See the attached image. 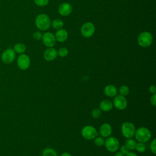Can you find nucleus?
<instances>
[{
  "mask_svg": "<svg viewBox=\"0 0 156 156\" xmlns=\"http://www.w3.org/2000/svg\"><path fill=\"white\" fill-rule=\"evenodd\" d=\"M35 23L37 28L41 31H46L51 27V20L46 13H40L35 18Z\"/></svg>",
  "mask_w": 156,
  "mask_h": 156,
  "instance_id": "nucleus-1",
  "label": "nucleus"
},
{
  "mask_svg": "<svg viewBox=\"0 0 156 156\" xmlns=\"http://www.w3.org/2000/svg\"><path fill=\"white\" fill-rule=\"evenodd\" d=\"M134 136L138 142L145 143L151 138V132L147 127H140L136 129Z\"/></svg>",
  "mask_w": 156,
  "mask_h": 156,
  "instance_id": "nucleus-2",
  "label": "nucleus"
},
{
  "mask_svg": "<svg viewBox=\"0 0 156 156\" xmlns=\"http://www.w3.org/2000/svg\"><path fill=\"white\" fill-rule=\"evenodd\" d=\"M153 41V37L152 34L147 31L141 32L137 38V43L138 45L142 48H147L150 46Z\"/></svg>",
  "mask_w": 156,
  "mask_h": 156,
  "instance_id": "nucleus-3",
  "label": "nucleus"
},
{
  "mask_svg": "<svg viewBox=\"0 0 156 156\" xmlns=\"http://www.w3.org/2000/svg\"><path fill=\"white\" fill-rule=\"evenodd\" d=\"M121 131L124 137L126 138H131L135 135L136 127L132 122L126 121L122 124L121 126Z\"/></svg>",
  "mask_w": 156,
  "mask_h": 156,
  "instance_id": "nucleus-4",
  "label": "nucleus"
},
{
  "mask_svg": "<svg viewBox=\"0 0 156 156\" xmlns=\"http://www.w3.org/2000/svg\"><path fill=\"white\" fill-rule=\"evenodd\" d=\"M106 149L110 152H116L119 148V140L115 136H108L106 138L104 142Z\"/></svg>",
  "mask_w": 156,
  "mask_h": 156,
  "instance_id": "nucleus-5",
  "label": "nucleus"
},
{
  "mask_svg": "<svg viewBox=\"0 0 156 156\" xmlns=\"http://www.w3.org/2000/svg\"><path fill=\"white\" fill-rule=\"evenodd\" d=\"M81 135L85 140H91L98 135V131L94 127L87 125L82 129Z\"/></svg>",
  "mask_w": 156,
  "mask_h": 156,
  "instance_id": "nucleus-6",
  "label": "nucleus"
},
{
  "mask_svg": "<svg viewBox=\"0 0 156 156\" xmlns=\"http://www.w3.org/2000/svg\"><path fill=\"white\" fill-rule=\"evenodd\" d=\"M95 29V26L93 23L86 22L80 27V34L85 38H90L94 34Z\"/></svg>",
  "mask_w": 156,
  "mask_h": 156,
  "instance_id": "nucleus-7",
  "label": "nucleus"
},
{
  "mask_svg": "<svg viewBox=\"0 0 156 156\" xmlns=\"http://www.w3.org/2000/svg\"><path fill=\"white\" fill-rule=\"evenodd\" d=\"M16 64L18 67L21 70L27 69L30 65V58L27 54H21L17 57Z\"/></svg>",
  "mask_w": 156,
  "mask_h": 156,
  "instance_id": "nucleus-8",
  "label": "nucleus"
},
{
  "mask_svg": "<svg viewBox=\"0 0 156 156\" xmlns=\"http://www.w3.org/2000/svg\"><path fill=\"white\" fill-rule=\"evenodd\" d=\"M16 57V53L12 48H7L5 49L1 57V61L5 64H10L12 63Z\"/></svg>",
  "mask_w": 156,
  "mask_h": 156,
  "instance_id": "nucleus-9",
  "label": "nucleus"
},
{
  "mask_svg": "<svg viewBox=\"0 0 156 156\" xmlns=\"http://www.w3.org/2000/svg\"><path fill=\"white\" fill-rule=\"evenodd\" d=\"M113 106L119 110H123L127 107V101L126 97L121 95H116L114 97L113 100Z\"/></svg>",
  "mask_w": 156,
  "mask_h": 156,
  "instance_id": "nucleus-10",
  "label": "nucleus"
},
{
  "mask_svg": "<svg viewBox=\"0 0 156 156\" xmlns=\"http://www.w3.org/2000/svg\"><path fill=\"white\" fill-rule=\"evenodd\" d=\"M41 40L43 44L47 48L53 47L56 43L54 34L50 32H47L43 34Z\"/></svg>",
  "mask_w": 156,
  "mask_h": 156,
  "instance_id": "nucleus-11",
  "label": "nucleus"
},
{
  "mask_svg": "<svg viewBox=\"0 0 156 156\" xmlns=\"http://www.w3.org/2000/svg\"><path fill=\"white\" fill-rule=\"evenodd\" d=\"M73 12V7L68 2H63L58 7V12L62 16H67Z\"/></svg>",
  "mask_w": 156,
  "mask_h": 156,
  "instance_id": "nucleus-12",
  "label": "nucleus"
},
{
  "mask_svg": "<svg viewBox=\"0 0 156 156\" xmlns=\"http://www.w3.org/2000/svg\"><path fill=\"white\" fill-rule=\"evenodd\" d=\"M57 56V51L53 47L48 48L43 52V57L44 60L48 62L54 60Z\"/></svg>",
  "mask_w": 156,
  "mask_h": 156,
  "instance_id": "nucleus-13",
  "label": "nucleus"
},
{
  "mask_svg": "<svg viewBox=\"0 0 156 156\" xmlns=\"http://www.w3.org/2000/svg\"><path fill=\"white\" fill-rule=\"evenodd\" d=\"M99 133L103 138H107L112 133V127L108 123L102 124L99 128Z\"/></svg>",
  "mask_w": 156,
  "mask_h": 156,
  "instance_id": "nucleus-14",
  "label": "nucleus"
},
{
  "mask_svg": "<svg viewBox=\"0 0 156 156\" xmlns=\"http://www.w3.org/2000/svg\"><path fill=\"white\" fill-rule=\"evenodd\" d=\"M54 35H55L56 41H58L59 43L65 42L68 39V32L63 28L57 30Z\"/></svg>",
  "mask_w": 156,
  "mask_h": 156,
  "instance_id": "nucleus-15",
  "label": "nucleus"
},
{
  "mask_svg": "<svg viewBox=\"0 0 156 156\" xmlns=\"http://www.w3.org/2000/svg\"><path fill=\"white\" fill-rule=\"evenodd\" d=\"M104 93L109 98H114L118 94V89L115 85L109 84L104 87Z\"/></svg>",
  "mask_w": 156,
  "mask_h": 156,
  "instance_id": "nucleus-16",
  "label": "nucleus"
},
{
  "mask_svg": "<svg viewBox=\"0 0 156 156\" xmlns=\"http://www.w3.org/2000/svg\"><path fill=\"white\" fill-rule=\"evenodd\" d=\"M113 107V102L109 99H104L101 101L99 104V109L102 112H107L112 110Z\"/></svg>",
  "mask_w": 156,
  "mask_h": 156,
  "instance_id": "nucleus-17",
  "label": "nucleus"
},
{
  "mask_svg": "<svg viewBox=\"0 0 156 156\" xmlns=\"http://www.w3.org/2000/svg\"><path fill=\"white\" fill-rule=\"evenodd\" d=\"M13 49L14 50L15 53L21 54L25 52L26 50V46L24 44L22 43H18L14 45Z\"/></svg>",
  "mask_w": 156,
  "mask_h": 156,
  "instance_id": "nucleus-18",
  "label": "nucleus"
},
{
  "mask_svg": "<svg viewBox=\"0 0 156 156\" xmlns=\"http://www.w3.org/2000/svg\"><path fill=\"white\" fill-rule=\"evenodd\" d=\"M63 25H64L63 21L62 20L58 18L54 19L51 21V26H52L54 29H56V30L62 29L63 27Z\"/></svg>",
  "mask_w": 156,
  "mask_h": 156,
  "instance_id": "nucleus-19",
  "label": "nucleus"
},
{
  "mask_svg": "<svg viewBox=\"0 0 156 156\" xmlns=\"http://www.w3.org/2000/svg\"><path fill=\"white\" fill-rule=\"evenodd\" d=\"M42 156H58L55 150L52 147H46L42 152Z\"/></svg>",
  "mask_w": 156,
  "mask_h": 156,
  "instance_id": "nucleus-20",
  "label": "nucleus"
},
{
  "mask_svg": "<svg viewBox=\"0 0 156 156\" xmlns=\"http://www.w3.org/2000/svg\"><path fill=\"white\" fill-rule=\"evenodd\" d=\"M136 143V141L134 139H132V138H127L125 141V145L130 151H132L135 149Z\"/></svg>",
  "mask_w": 156,
  "mask_h": 156,
  "instance_id": "nucleus-21",
  "label": "nucleus"
},
{
  "mask_svg": "<svg viewBox=\"0 0 156 156\" xmlns=\"http://www.w3.org/2000/svg\"><path fill=\"white\" fill-rule=\"evenodd\" d=\"M118 91H119V93L120 95L126 97V96H127L129 94V93L130 92V90H129V87H127L126 85H123L119 87Z\"/></svg>",
  "mask_w": 156,
  "mask_h": 156,
  "instance_id": "nucleus-22",
  "label": "nucleus"
},
{
  "mask_svg": "<svg viewBox=\"0 0 156 156\" xmlns=\"http://www.w3.org/2000/svg\"><path fill=\"white\" fill-rule=\"evenodd\" d=\"M135 149L138 152H140V153L144 152L146 151V144H145L144 143L138 142V143H136Z\"/></svg>",
  "mask_w": 156,
  "mask_h": 156,
  "instance_id": "nucleus-23",
  "label": "nucleus"
},
{
  "mask_svg": "<svg viewBox=\"0 0 156 156\" xmlns=\"http://www.w3.org/2000/svg\"><path fill=\"white\" fill-rule=\"evenodd\" d=\"M93 141H94V144L98 147L102 146L103 145H104V142H105V140L103 137L101 136H96L94 139H93Z\"/></svg>",
  "mask_w": 156,
  "mask_h": 156,
  "instance_id": "nucleus-24",
  "label": "nucleus"
},
{
  "mask_svg": "<svg viewBox=\"0 0 156 156\" xmlns=\"http://www.w3.org/2000/svg\"><path fill=\"white\" fill-rule=\"evenodd\" d=\"M68 50L66 48L62 47L60 48L58 51H57V54L58 56L60 57H65L68 55Z\"/></svg>",
  "mask_w": 156,
  "mask_h": 156,
  "instance_id": "nucleus-25",
  "label": "nucleus"
},
{
  "mask_svg": "<svg viewBox=\"0 0 156 156\" xmlns=\"http://www.w3.org/2000/svg\"><path fill=\"white\" fill-rule=\"evenodd\" d=\"M102 114V111L99 108H95L91 111V116L95 119L99 118Z\"/></svg>",
  "mask_w": 156,
  "mask_h": 156,
  "instance_id": "nucleus-26",
  "label": "nucleus"
},
{
  "mask_svg": "<svg viewBox=\"0 0 156 156\" xmlns=\"http://www.w3.org/2000/svg\"><path fill=\"white\" fill-rule=\"evenodd\" d=\"M49 0H34V3L39 7H44L49 3Z\"/></svg>",
  "mask_w": 156,
  "mask_h": 156,
  "instance_id": "nucleus-27",
  "label": "nucleus"
},
{
  "mask_svg": "<svg viewBox=\"0 0 156 156\" xmlns=\"http://www.w3.org/2000/svg\"><path fill=\"white\" fill-rule=\"evenodd\" d=\"M43 34L40 31H35L32 34V37L35 40H41L42 38Z\"/></svg>",
  "mask_w": 156,
  "mask_h": 156,
  "instance_id": "nucleus-28",
  "label": "nucleus"
},
{
  "mask_svg": "<svg viewBox=\"0 0 156 156\" xmlns=\"http://www.w3.org/2000/svg\"><path fill=\"white\" fill-rule=\"evenodd\" d=\"M150 149L154 154H156V140H155V138L153 139L151 141V142L150 143Z\"/></svg>",
  "mask_w": 156,
  "mask_h": 156,
  "instance_id": "nucleus-29",
  "label": "nucleus"
},
{
  "mask_svg": "<svg viewBox=\"0 0 156 156\" xmlns=\"http://www.w3.org/2000/svg\"><path fill=\"white\" fill-rule=\"evenodd\" d=\"M119 152H121V153H122L123 154H124L125 155L128 153L130 151L127 147V146L125 145V144H123L122 145L121 147H119Z\"/></svg>",
  "mask_w": 156,
  "mask_h": 156,
  "instance_id": "nucleus-30",
  "label": "nucleus"
},
{
  "mask_svg": "<svg viewBox=\"0 0 156 156\" xmlns=\"http://www.w3.org/2000/svg\"><path fill=\"white\" fill-rule=\"evenodd\" d=\"M150 103L152 106H156V93L152 94L150 98Z\"/></svg>",
  "mask_w": 156,
  "mask_h": 156,
  "instance_id": "nucleus-31",
  "label": "nucleus"
},
{
  "mask_svg": "<svg viewBox=\"0 0 156 156\" xmlns=\"http://www.w3.org/2000/svg\"><path fill=\"white\" fill-rule=\"evenodd\" d=\"M149 91L152 94L156 93V87L154 85H152L149 88Z\"/></svg>",
  "mask_w": 156,
  "mask_h": 156,
  "instance_id": "nucleus-32",
  "label": "nucleus"
},
{
  "mask_svg": "<svg viewBox=\"0 0 156 156\" xmlns=\"http://www.w3.org/2000/svg\"><path fill=\"white\" fill-rule=\"evenodd\" d=\"M125 156H138L136 153L133 152H131L130 151L129 152H128Z\"/></svg>",
  "mask_w": 156,
  "mask_h": 156,
  "instance_id": "nucleus-33",
  "label": "nucleus"
},
{
  "mask_svg": "<svg viewBox=\"0 0 156 156\" xmlns=\"http://www.w3.org/2000/svg\"><path fill=\"white\" fill-rule=\"evenodd\" d=\"M60 156H72L69 152H63L60 154Z\"/></svg>",
  "mask_w": 156,
  "mask_h": 156,
  "instance_id": "nucleus-34",
  "label": "nucleus"
},
{
  "mask_svg": "<svg viewBox=\"0 0 156 156\" xmlns=\"http://www.w3.org/2000/svg\"><path fill=\"white\" fill-rule=\"evenodd\" d=\"M114 156H125V155L119 151V152H116V154L114 155Z\"/></svg>",
  "mask_w": 156,
  "mask_h": 156,
  "instance_id": "nucleus-35",
  "label": "nucleus"
}]
</instances>
